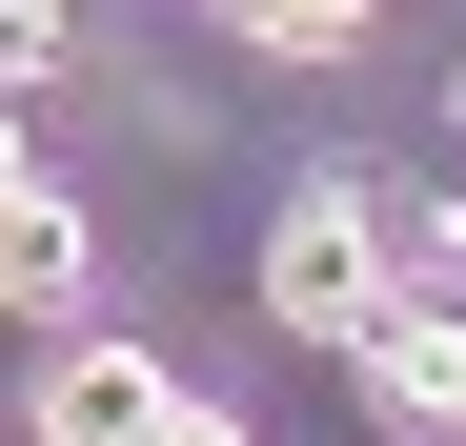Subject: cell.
I'll return each mask as SVG.
<instances>
[{
  "label": "cell",
  "mask_w": 466,
  "mask_h": 446,
  "mask_svg": "<svg viewBox=\"0 0 466 446\" xmlns=\"http://www.w3.org/2000/svg\"><path fill=\"white\" fill-rule=\"evenodd\" d=\"M0 183H21V102H0Z\"/></svg>",
  "instance_id": "9"
},
{
  "label": "cell",
  "mask_w": 466,
  "mask_h": 446,
  "mask_svg": "<svg viewBox=\"0 0 466 446\" xmlns=\"http://www.w3.org/2000/svg\"><path fill=\"white\" fill-rule=\"evenodd\" d=\"M446 446H466V426H446Z\"/></svg>",
  "instance_id": "11"
},
{
  "label": "cell",
  "mask_w": 466,
  "mask_h": 446,
  "mask_svg": "<svg viewBox=\"0 0 466 446\" xmlns=\"http://www.w3.org/2000/svg\"><path fill=\"white\" fill-rule=\"evenodd\" d=\"M385 244H406V284H446V305H466V203H406Z\"/></svg>",
  "instance_id": "7"
},
{
  "label": "cell",
  "mask_w": 466,
  "mask_h": 446,
  "mask_svg": "<svg viewBox=\"0 0 466 446\" xmlns=\"http://www.w3.org/2000/svg\"><path fill=\"white\" fill-rule=\"evenodd\" d=\"M183 386H163V345H122V325H82V345H41V386H21V426L41 446H142Z\"/></svg>",
  "instance_id": "3"
},
{
  "label": "cell",
  "mask_w": 466,
  "mask_h": 446,
  "mask_svg": "<svg viewBox=\"0 0 466 446\" xmlns=\"http://www.w3.org/2000/svg\"><path fill=\"white\" fill-rule=\"evenodd\" d=\"M142 446H264V426H244V406H203V386H183V406H163V426H142Z\"/></svg>",
  "instance_id": "8"
},
{
  "label": "cell",
  "mask_w": 466,
  "mask_h": 446,
  "mask_svg": "<svg viewBox=\"0 0 466 446\" xmlns=\"http://www.w3.org/2000/svg\"><path fill=\"white\" fill-rule=\"evenodd\" d=\"M82 284H102V223L21 163V183H0V305H82Z\"/></svg>",
  "instance_id": "4"
},
{
  "label": "cell",
  "mask_w": 466,
  "mask_h": 446,
  "mask_svg": "<svg viewBox=\"0 0 466 446\" xmlns=\"http://www.w3.org/2000/svg\"><path fill=\"white\" fill-rule=\"evenodd\" d=\"M345 386H365V426H466V305H446V284H385V305L345 325Z\"/></svg>",
  "instance_id": "2"
},
{
  "label": "cell",
  "mask_w": 466,
  "mask_h": 446,
  "mask_svg": "<svg viewBox=\"0 0 466 446\" xmlns=\"http://www.w3.org/2000/svg\"><path fill=\"white\" fill-rule=\"evenodd\" d=\"M446 122H466V82H446Z\"/></svg>",
  "instance_id": "10"
},
{
  "label": "cell",
  "mask_w": 466,
  "mask_h": 446,
  "mask_svg": "<svg viewBox=\"0 0 466 446\" xmlns=\"http://www.w3.org/2000/svg\"><path fill=\"white\" fill-rule=\"evenodd\" d=\"M61 61H82V21H61V0H0V102H41Z\"/></svg>",
  "instance_id": "6"
},
{
  "label": "cell",
  "mask_w": 466,
  "mask_h": 446,
  "mask_svg": "<svg viewBox=\"0 0 466 446\" xmlns=\"http://www.w3.org/2000/svg\"><path fill=\"white\" fill-rule=\"evenodd\" d=\"M385 284H406V244H385V203L365 183H304L284 223H264V325H304V345H345Z\"/></svg>",
  "instance_id": "1"
},
{
  "label": "cell",
  "mask_w": 466,
  "mask_h": 446,
  "mask_svg": "<svg viewBox=\"0 0 466 446\" xmlns=\"http://www.w3.org/2000/svg\"><path fill=\"white\" fill-rule=\"evenodd\" d=\"M385 0H223V41H264V61H365Z\"/></svg>",
  "instance_id": "5"
}]
</instances>
